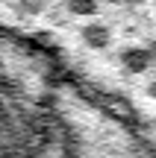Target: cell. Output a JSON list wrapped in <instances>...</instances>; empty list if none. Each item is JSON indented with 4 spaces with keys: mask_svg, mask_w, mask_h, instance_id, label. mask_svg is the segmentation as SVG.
Wrapping results in <instances>:
<instances>
[{
    "mask_svg": "<svg viewBox=\"0 0 156 158\" xmlns=\"http://www.w3.org/2000/svg\"><path fill=\"white\" fill-rule=\"evenodd\" d=\"M53 91L44 59L0 38V158H33V117Z\"/></svg>",
    "mask_w": 156,
    "mask_h": 158,
    "instance_id": "1",
    "label": "cell"
},
{
    "mask_svg": "<svg viewBox=\"0 0 156 158\" xmlns=\"http://www.w3.org/2000/svg\"><path fill=\"white\" fill-rule=\"evenodd\" d=\"M53 120L62 138L65 158H153L141 138L82 91L56 85Z\"/></svg>",
    "mask_w": 156,
    "mask_h": 158,
    "instance_id": "2",
    "label": "cell"
}]
</instances>
